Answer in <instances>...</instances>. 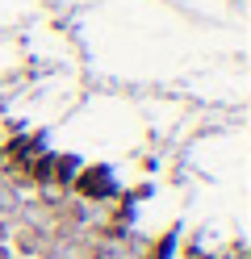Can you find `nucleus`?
Wrapping results in <instances>:
<instances>
[{
	"label": "nucleus",
	"mask_w": 251,
	"mask_h": 259,
	"mask_svg": "<svg viewBox=\"0 0 251 259\" xmlns=\"http://www.w3.org/2000/svg\"><path fill=\"white\" fill-rule=\"evenodd\" d=\"M80 192H84V197H113L117 184H113V176H109L105 167H96V171H88V176L80 180Z\"/></svg>",
	"instance_id": "obj_1"
},
{
	"label": "nucleus",
	"mask_w": 251,
	"mask_h": 259,
	"mask_svg": "<svg viewBox=\"0 0 251 259\" xmlns=\"http://www.w3.org/2000/svg\"><path fill=\"white\" fill-rule=\"evenodd\" d=\"M0 259H13V255H9V251H5V247H0Z\"/></svg>",
	"instance_id": "obj_2"
}]
</instances>
